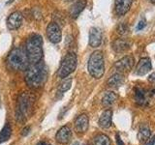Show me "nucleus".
<instances>
[{
	"label": "nucleus",
	"instance_id": "1",
	"mask_svg": "<svg viewBox=\"0 0 155 145\" xmlns=\"http://www.w3.org/2000/svg\"><path fill=\"white\" fill-rule=\"evenodd\" d=\"M24 79L27 86L31 89H39L43 87L48 79V70L45 63L40 61L29 65Z\"/></svg>",
	"mask_w": 155,
	"mask_h": 145
},
{
	"label": "nucleus",
	"instance_id": "2",
	"mask_svg": "<svg viewBox=\"0 0 155 145\" xmlns=\"http://www.w3.org/2000/svg\"><path fill=\"white\" fill-rule=\"evenodd\" d=\"M34 97L23 92L18 96L16 108V119L18 123H23L30 117L33 109Z\"/></svg>",
	"mask_w": 155,
	"mask_h": 145
},
{
	"label": "nucleus",
	"instance_id": "3",
	"mask_svg": "<svg viewBox=\"0 0 155 145\" xmlns=\"http://www.w3.org/2000/svg\"><path fill=\"white\" fill-rule=\"evenodd\" d=\"M25 52L30 64H35L42 61L43 51V39L40 35L33 34L28 38L25 45Z\"/></svg>",
	"mask_w": 155,
	"mask_h": 145
},
{
	"label": "nucleus",
	"instance_id": "4",
	"mask_svg": "<svg viewBox=\"0 0 155 145\" xmlns=\"http://www.w3.org/2000/svg\"><path fill=\"white\" fill-rule=\"evenodd\" d=\"M29 60L25 50L21 47H15L9 53L7 58V66L12 71H25L29 67Z\"/></svg>",
	"mask_w": 155,
	"mask_h": 145
},
{
	"label": "nucleus",
	"instance_id": "5",
	"mask_svg": "<svg viewBox=\"0 0 155 145\" xmlns=\"http://www.w3.org/2000/svg\"><path fill=\"white\" fill-rule=\"evenodd\" d=\"M87 70L90 76L96 79H101L105 72V62L103 52L100 50L94 51L90 55L87 64Z\"/></svg>",
	"mask_w": 155,
	"mask_h": 145
},
{
	"label": "nucleus",
	"instance_id": "6",
	"mask_svg": "<svg viewBox=\"0 0 155 145\" xmlns=\"http://www.w3.org/2000/svg\"><path fill=\"white\" fill-rule=\"evenodd\" d=\"M78 58L76 53L69 52L68 54L64 56V58L61 61V64L58 70V76L60 79H66V77L71 75L77 68Z\"/></svg>",
	"mask_w": 155,
	"mask_h": 145
},
{
	"label": "nucleus",
	"instance_id": "7",
	"mask_svg": "<svg viewBox=\"0 0 155 145\" xmlns=\"http://www.w3.org/2000/svg\"><path fill=\"white\" fill-rule=\"evenodd\" d=\"M47 37L51 43L53 44H58L62 39V34H61V29L59 25L56 22H51L48 23L47 27Z\"/></svg>",
	"mask_w": 155,
	"mask_h": 145
},
{
	"label": "nucleus",
	"instance_id": "8",
	"mask_svg": "<svg viewBox=\"0 0 155 145\" xmlns=\"http://www.w3.org/2000/svg\"><path fill=\"white\" fill-rule=\"evenodd\" d=\"M23 17L21 12H14L7 18V26L10 30H16L22 24Z\"/></svg>",
	"mask_w": 155,
	"mask_h": 145
},
{
	"label": "nucleus",
	"instance_id": "9",
	"mask_svg": "<svg viewBox=\"0 0 155 145\" xmlns=\"http://www.w3.org/2000/svg\"><path fill=\"white\" fill-rule=\"evenodd\" d=\"M72 138V132L71 129L68 126H63L61 127L55 134V139L58 143L60 144H68Z\"/></svg>",
	"mask_w": 155,
	"mask_h": 145
},
{
	"label": "nucleus",
	"instance_id": "10",
	"mask_svg": "<svg viewBox=\"0 0 155 145\" xmlns=\"http://www.w3.org/2000/svg\"><path fill=\"white\" fill-rule=\"evenodd\" d=\"M134 65V58L132 56H124L114 64V68L118 72H129Z\"/></svg>",
	"mask_w": 155,
	"mask_h": 145
},
{
	"label": "nucleus",
	"instance_id": "11",
	"mask_svg": "<svg viewBox=\"0 0 155 145\" xmlns=\"http://www.w3.org/2000/svg\"><path fill=\"white\" fill-rule=\"evenodd\" d=\"M152 69L151 61L148 57H143L140 58L137 67H136V74L138 76H144Z\"/></svg>",
	"mask_w": 155,
	"mask_h": 145
},
{
	"label": "nucleus",
	"instance_id": "12",
	"mask_svg": "<svg viewBox=\"0 0 155 145\" xmlns=\"http://www.w3.org/2000/svg\"><path fill=\"white\" fill-rule=\"evenodd\" d=\"M88 126H89V120H88V116L86 114L80 115L75 121V130L79 134L85 133L88 130Z\"/></svg>",
	"mask_w": 155,
	"mask_h": 145
},
{
	"label": "nucleus",
	"instance_id": "13",
	"mask_svg": "<svg viewBox=\"0 0 155 145\" xmlns=\"http://www.w3.org/2000/svg\"><path fill=\"white\" fill-rule=\"evenodd\" d=\"M133 0H114V9L115 13L118 16H124L129 12Z\"/></svg>",
	"mask_w": 155,
	"mask_h": 145
},
{
	"label": "nucleus",
	"instance_id": "14",
	"mask_svg": "<svg viewBox=\"0 0 155 145\" xmlns=\"http://www.w3.org/2000/svg\"><path fill=\"white\" fill-rule=\"evenodd\" d=\"M102 43V32L100 29L92 27L89 31V46L91 47H98Z\"/></svg>",
	"mask_w": 155,
	"mask_h": 145
},
{
	"label": "nucleus",
	"instance_id": "15",
	"mask_svg": "<svg viewBox=\"0 0 155 145\" xmlns=\"http://www.w3.org/2000/svg\"><path fill=\"white\" fill-rule=\"evenodd\" d=\"M111 119H113V111L110 109L105 110L101 114L99 118V126L103 129H108L111 126Z\"/></svg>",
	"mask_w": 155,
	"mask_h": 145
},
{
	"label": "nucleus",
	"instance_id": "16",
	"mask_svg": "<svg viewBox=\"0 0 155 145\" xmlns=\"http://www.w3.org/2000/svg\"><path fill=\"white\" fill-rule=\"evenodd\" d=\"M86 6L85 0H77V1L72 5L70 10V16L73 18H77L80 16L81 13L84 11V9Z\"/></svg>",
	"mask_w": 155,
	"mask_h": 145
},
{
	"label": "nucleus",
	"instance_id": "17",
	"mask_svg": "<svg viewBox=\"0 0 155 145\" xmlns=\"http://www.w3.org/2000/svg\"><path fill=\"white\" fill-rule=\"evenodd\" d=\"M135 100L140 105H143L147 103V92L143 88L137 87L135 89Z\"/></svg>",
	"mask_w": 155,
	"mask_h": 145
},
{
	"label": "nucleus",
	"instance_id": "18",
	"mask_svg": "<svg viewBox=\"0 0 155 145\" xmlns=\"http://www.w3.org/2000/svg\"><path fill=\"white\" fill-rule=\"evenodd\" d=\"M113 48L115 52H124L130 48V44L124 39H117L113 43Z\"/></svg>",
	"mask_w": 155,
	"mask_h": 145
},
{
	"label": "nucleus",
	"instance_id": "19",
	"mask_svg": "<svg viewBox=\"0 0 155 145\" xmlns=\"http://www.w3.org/2000/svg\"><path fill=\"white\" fill-rule=\"evenodd\" d=\"M116 99H117V96H116L114 92H111V91L106 92L103 99H102V105H103V106H105V108H109V106L114 104Z\"/></svg>",
	"mask_w": 155,
	"mask_h": 145
},
{
	"label": "nucleus",
	"instance_id": "20",
	"mask_svg": "<svg viewBox=\"0 0 155 145\" xmlns=\"http://www.w3.org/2000/svg\"><path fill=\"white\" fill-rule=\"evenodd\" d=\"M124 81V77L123 76L119 74V72H116V74L111 76L109 80H108V85L110 87H119L121 84L123 83Z\"/></svg>",
	"mask_w": 155,
	"mask_h": 145
},
{
	"label": "nucleus",
	"instance_id": "21",
	"mask_svg": "<svg viewBox=\"0 0 155 145\" xmlns=\"http://www.w3.org/2000/svg\"><path fill=\"white\" fill-rule=\"evenodd\" d=\"M11 134H12V129L9 124H6L1 130V132H0V143L7 141L11 137Z\"/></svg>",
	"mask_w": 155,
	"mask_h": 145
},
{
	"label": "nucleus",
	"instance_id": "22",
	"mask_svg": "<svg viewBox=\"0 0 155 145\" xmlns=\"http://www.w3.org/2000/svg\"><path fill=\"white\" fill-rule=\"evenodd\" d=\"M93 145H110V139L106 134H98L93 138Z\"/></svg>",
	"mask_w": 155,
	"mask_h": 145
},
{
	"label": "nucleus",
	"instance_id": "23",
	"mask_svg": "<svg viewBox=\"0 0 155 145\" xmlns=\"http://www.w3.org/2000/svg\"><path fill=\"white\" fill-rule=\"evenodd\" d=\"M150 137V130L148 127H142L139 130V134H138V138L140 142H144V141H147V139Z\"/></svg>",
	"mask_w": 155,
	"mask_h": 145
},
{
	"label": "nucleus",
	"instance_id": "24",
	"mask_svg": "<svg viewBox=\"0 0 155 145\" xmlns=\"http://www.w3.org/2000/svg\"><path fill=\"white\" fill-rule=\"evenodd\" d=\"M71 85H72V79H66L60 84V86H59V91L63 94L64 92L68 91V90L71 88Z\"/></svg>",
	"mask_w": 155,
	"mask_h": 145
},
{
	"label": "nucleus",
	"instance_id": "25",
	"mask_svg": "<svg viewBox=\"0 0 155 145\" xmlns=\"http://www.w3.org/2000/svg\"><path fill=\"white\" fill-rule=\"evenodd\" d=\"M117 31L119 34H121V35H124V34H126L128 32V26L126 25V24L122 23V24H120V25L118 26L117 28Z\"/></svg>",
	"mask_w": 155,
	"mask_h": 145
},
{
	"label": "nucleus",
	"instance_id": "26",
	"mask_svg": "<svg viewBox=\"0 0 155 145\" xmlns=\"http://www.w3.org/2000/svg\"><path fill=\"white\" fill-rule=\"evenodd\" d=\"M145 26V21L143 19L138 23V26H137V30H142V29Z\"/></svg>",
	"mask_w": 155,
	"mask_h": 145
},
{
	"label": "nucleus",
	"instance_id": "27",
	"mask_svg": "<svg viewBox=\"0 0 155 145\" xmlns=\"http://www.w3.org/2000/svg\"><path fill=\"white\" fill-rule=\"evenodd\" d=\"M145 145H155V134L151 138L147 139V143H145Z\"/></svg>",
	"mask_w": 155,
	"mask_h": 145
},
{
	"label": "nucleus",
	"instance_id": "28",
	"mask_svg": "<svg viewBox=\"0 0 155 145\" xmlns=\"http://www.w3.org/2000/svg\"><path fill=\"white\" fill-rule=\"evenodd\" d=\"M115 138H116V142H117V145H124V143L122 142V140H121V138H120L118 134H116Z\"/></svg>",
	"mask_w": 155,
	"mask_h": 145
},
{
	"label": "nucleus",
	"instance_id": "29",
	"mask_svg": "<svg viewBox=\"0 0 155 145\" xmlns=\"http://www.w3.org/2000/svg\"><path fill=\"white\" fill-rule=\"evenodd\" d=\"M148 80L150 82H153V83H155V72H152L151 75H149L148 76Z\"/></svg>",
	"mask_w": 155,
	"mask_h": 145
},
{
	"label": "nucleus",
	"instance_id": "30",
	"mask_svg": "<svg viewBox=\"0 0 155 145\" xmlns=\"http://www.w3.org/2000/svg\"><path fill=\"white\" fill-rule=\"evenodd\" d=\"M29 130H30V128H25L23 130V133H22V135H26L28 133H29Z\"/></svg>",
	"mask_w": 155,
	"mask_h": 145
},
{
	"label": "nucleus",
	"instance_id": "31",
	"mask_svg": "<svg viewBox=\"0 0 155 145\" xmlns=\"http://www.w3.org/2000/svg\"><path fill=\"white\" fill-rule=\"evenodd\" d=\"M38 145H50V144H48L47 142H44V141H42V142H40Z\"/></svg>",
	"mask_w": 155,
	"mask_h": 145
},
{
	"label": "nucleus",
	"instance_id": "32",
	"mask_svg": "<svg viewBox=\"0 0 155 145\" xmlns=\"http://www.w3.org/2000/svg\"><path fill=\"white\" fill-rule=\"evenodd\" d=\"M13 1H15V0H8V2H7V4H10V3H12Z\"/></svg>",
	"mask_w": 155,
	"mask_h": 145
},
{
	"label": "nucleus",
	"instance_id": "33",
	"mask_svg": "<svg viewBox=\"0 0 155 145\" xmlns=\"http://www.w3.org/2000/svg\"><path fill=\"white\" fill-rule=\"evenodd\" d=\"M150 1H151L152 3H154V4H155V0H150Z\"/></svg>",
	"mask_w": 155,
	"mask_h": 145
},
{
	"label": "nucleus",
	"instance_id": "34",
	"mask_svg": "<svg viewBox=\"0 0 155 145\" xmlns=\"http://www.w3.org/2000/svg\"><path fill=\"white\" fill-rule=\"evenodd\" d=\"M65 1H70V0H65Z\"/></svg>",
	"mask_w": 155,
	"mask_h": 145
},
{
	"label": "nucleus",
	"instance_id": "35",
	"mask_svg": "<svg viewBox=\"0 0 155 145\" xmlns=\"http://www.w3.org/2000/svg\"><path fill=\"white\" fill-rule=\"evenodd\" d=\"M75 145H79V144H78V143H76V144H75Z\"/></svg>",
	"mask_w": 155,
	"mask_h": 145
}]
</instances>
